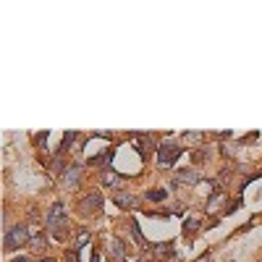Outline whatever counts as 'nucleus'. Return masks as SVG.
<instances>
[{"instance_id": "nucleus-10", "label": "nucleus", "mask_w": 262, "mask_h": 262, "mask_svg": "<svg viewBox=\"0 0 262 262\" xmlns=\"http://www.w3.org/2000/svg\"><path fill=\"white\" fill-rule=\"evenodd\" d=\"M45 233H42V231H37V233H32V238H29V247L34 249V252H42V249H45Z\"/></svg>"}, {"instance_id": "nucleus-21", "label": "nucleus", "mask_w": 262, "mask_h": 262, "mask_svg": "<svg viewBox=\"0 0 262 262\" xmlns=\"http://www.w3.org/2000/svg\"><path fill=\"white\" fill-rule=\"evenodd\" d=\"M137 262H152V259H149V257H142V259H137Z\"/></svg>"}, {"instance_id": "nucleus-3", "label": "nucleus", "mask_w": 262, "mask_h": 262, "mask_svg": "<svg viewBox=\"0 0 262 262\" xmlns=\"http://www.w3.org/2000/svg\"><path fill=\"white\" fill-rule=\"evenodd\" d=\"M29 231H27V226H11L8 231H6V249L8 252H13V249H21L24 244H29Z\"/></svg>"}, {"instance_id": "nucleus-13", "label": "nucleus", "mask_w": 262, "mask_h": 262, "mask_svg": "<svg viewBox=\"0 0 262 262\" xmlns=\"http://www.w3.org/2000/svg\"><path fill=\"white\" fill-rule=\"evenodd\" d=\"M168 196V189H152V191H147V200L149 202H163Z\"/></svg>"}, {"instance_id": "nucleus-12", "label": "nucleus", "mask_w": 262, "mask_h": 262, "mask_svg": "<svg viewBox=\"0 0 262 262\" xmlns=\"http://www.w3.org/2000/svg\"><path fill=\"white\" fill-rule=\"evenodd\" d=\"M116 205H118V207H131V210H134V207H137V200H134L131 194H116Z\"/></svg>"}, {"instance_id": "nucleus-2", "label": "nucleus", "mask_w": 262, "mask_h": 262, "mask_svg": "<svg viewBox=\"0 0 262 262\" xmlns=\"http://www.w3.org/2000/svg\"><path fill=\"white\" fill-rule=\"evenodd\" d=\"M181 155H184V147H179V144H173V142L158 144V165H160V168L176 165V160H179Z\"/></svg>"}, {"instance_id": "nucleus-23", "label": "nucleus", "mask_w": 262, "mask_h": 262, "mask_svg": "<svg viewBox=\"0 0 262 262\" xmlns=\"http://www.w3.org/2000/svg\"><path fill=\"white\" fill-rule=\"evenodd\" d=\"M39 262H55V259H50V257H45V259H39Z\"/></svg>"}, {"instance_id": "nucleus-20", "label": "nucleus", "mask_w": 262, "mask_h": 262, "mask_svg": "<svg viewBox=\"0 0 262 262\" xmlns=\"http://www.w3.org/2000/svg\"><path fill=\"white\" fill-rule=\"evenodd\" d=\"M92 262H100V257H97V252H95V254H92Z\"/></svg>"}, {"instance_id": "nucleus-9", "label": "nucleus", "mask_w": 262, "mask_h": 262, "mask_svg": "<svg viewBox=\"0 0 262 262\" xmlns=\"http://www.w3.org/2000/svg\"><path fill=\"white\" fill-rule=\"evenodd\" d=\"M121 181H123V179L118 176L116 170H111V168H105V173H102V184H105V186H113V189H116V186H118Z\"/></svg>"}, {"instance_id": "nucleus-4", "label": "nucleus", "mask_w": 262, "mask_h": 262, "mask_svg": "<svg viewBox=\"0 0 262 262\" xmlns=\"http://www.w3.org/2000/svg\"><path fill=\"white\" fill-rule=\"evenodd\" d=\"M102 210V196L100 194H86L84 200L79 202V212L81 215H95Z\"/></svg>"}, {"instance_id": "nucleus-14", "label": "nucleus", "mask_w": 262, "mask_h": 262, "mask_svg": "<svg viewBox=\"0 0 262 262\" xmlns=\"http://www.w3.org/2000/svg\"><path fill=\"white\" fill-rule=\"evenodd\" d=\"M179 179L186 181V184H196V181H200V173L189 168V170H181V173H179Z\"/></svg>"}, {"instance_id": "nucleus-22", "label": "nucleus", "mask_w": 262, "mask_h": 262, "mask_svg": "<svg viewBox=\"0 0 262 262\" xmlns=\"http://www.w3.org/2000/svg\"><path fill=\"white\" fill-rule=\"evenodd\" d=\"M13 262H29V259H24V257H18V259H13Z\"/></svg>"}, {"instance_id": "nucleus-16", "label": "nucleus", "mask_w": 262, "mask_h": 262, "mask_svg": "<svg viewBox=\"0 0 262 262\" xmlns=\"http://www.w3.org/2000/svg\"><path fill=\"white\" fill-rule=\"evenodd\" d=\"M128 226H131V233H134V238H137V242H139V244H144V247H147V242H144V236H142V233H139V226H137V221H131V223H128Z\"/></svg>"}, {"instance_id": "nucleus-1", "label": "nucleus", "mask_w": 262, "mask_h": 262, "mask_svg": "<svg viewBox=\"0 0 262 262\" xmlns=\"http://www.w3.org/2000/svg\"><path fill=\"white\" fill-rule=\"evenodd\" d=\"M48 231L58 238V242H63L66 236H69V217H66V210H63V205L58 202V205H53L50 207V212H48Z\"/></svg>"}, {"instance_id": "nucleus-5", "label": "nucleus", "mask_w": 262, "mask_h": 262, "mask_svg": "<svg viewBox=\"0 0 262 262\" xmlns=\"http://www.w3.org/2000/svg\"><path fill=\"white\" fill-rule=\"evenodd\" d=\"M134 139H137V149H139V155H142L144 160H149L152 149H155V142H152V137H149V134H134Z\"/></svg>"}, {"instance_id": "nucleus-18", "label": "nucleus", "mask_w": 262, "mask_h": 262, "mask_svg": "<svg viewBox=\"0 0 262 262\" xmlns=\"http://www.w3.org/2000/svg\"><path fill=\"white\" fill-rule=\"evenodd\" d=\"M236 152H238V149H236V144H223V155H226V158H233Z\"/></svg>"}, {"instance_id": "nucleus-15", "label": "nucleus", "mask_w": 262, "mask_h": 262, "mask_svg": "<svg viewBox=\"0 0 262 262\" xmlns=\"http://www.w3.org/2000/svg\"><path fill=\"white\" fill-rule=\"evenodd\" d=\"M210 155H212V149H210V147H205V149H200V152H194V163H205Z\"/></svg>"}, {"instance_id": "nucleus-11", "label": "nucleus", "mask_w": 262, "mask_h": 262, "mask_svg": "<svg viewBox=\"0 0 262 262\" xmlns=\"http://www.w3.org/2000/svg\"><path fill=\"white\" fill-rule=\"evenodd\" d=\"M196 231H200V221H196V217H186V221H184V236L191 238Z\"/></svg>"}, {"instance_id": "nucleus-6", "label": "nucleus", "mask_w": 262, "mask_h": 262, "mask_svg": "<svg viewBox=\"0 0 262 262\" xmlns=\"http://www.w3.org/2000/svg\"><path fill=\"white\" fill-rule=\"evenodd\" d=\"M111 259L113 262H123L126 259V244L121 238H111Z\"/></svg>"}, {"instance_id": "nucleus-8", "label": "nucleus", "mask_w": 262, "mask_h": 262, "mask_svg": "<svg viewBox=\"0 0 262 262\" xmlns=\"http://www.w3.org/2000/svg\"><path fill=\"white\" fill-rule=\"evenodd\" d=\"M147 249H155V254L160 257H176V252H173V244H147Z\"/></svg>"}, {"instance_id": "nucleus-19", "label": "nucleus", "mask_w": 262, "mask_h": 262, "mask_svg": "<svg viewBox=\"0 0 262 262\" xmlns=\"http://www.w3.org/2000/svg\"><path fill=\"white\" fill-rule=\"evenodd\" d=\"M86 242H90V233H86V231L76 236V244H79V247H81V244H86Z\"/></svg>"}, {"instance_id": "nucleus-17", "label": "nucleus", "mask_w": 262, "mask_h": 262, "mask_svg": "<svg viewBox=\"0 0 262 262\" xmlns=\"http://www.w3.org/2000/svg\"><path fill=\"white\" fill-rule=\"evenodd\" d=\"M200 139H202L200 131H186V134H184V142H200Z\"/></svg>"}, {"instance_id": "nucleus-7", "label": "nucleus", "mask_w": 262, "mask_h": 262, "mask_svg": "<svg viewBox=\"0 0 262 262\" xmlns=\"http://www.w3.org/2000/svg\"><path fill=\"white\" fill-rule=\"evenodd\" d=\"M79 173H81L79 165H69V168H66V173H63V184L76 186V184H79Z\"/></svg>"}]
</instances>
